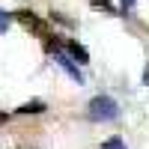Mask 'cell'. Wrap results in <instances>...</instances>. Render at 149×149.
Instances as JSON below:
<instances>
[{
  "instance_id": "9",
  "label": "cell",
  "mask_w": 149,
  "mask_h": 149,
  "mask_svg": "<svg viewBox=\"0 0 149 149\" xmlns=\"http://www.w3.org/2000/svg\"><path fill=\"white\" fill-rule=\"evenodd\" d=\"M143 84H146V86H149V66H146V69H143Z\"/></svg>"
},
{
  "instance_id": "5",
  "label": "cell",
  "mask_w": 149,
  "mask_h": 149,
  "mask_svg": "<svg viewBox=\"0 0 149 149\" xmlns=\"http://www.w3.org/2000/svg\"><path fill=\"white\" fill-rule=\"evenodd\" d=\"M18 110H21V113H42V110H45V102H39V98H33V102L21 104Z\"/></svg>"
},
{
  "instance_id": "2",
  "label": "cell",
  "mask_w": 149,
  "mask_h": 149,
  "mask_svg": "<svg viewBox=\"0 0 149 149\" xmlns=\"http://www.w3.org/2000/svg\"><path fill=\"white\" fill-rule=\"evenodd\" d=\"M54 60H57V63H60V66H63V69H66V72L72 74V81H74V84H84V74H81V69L74 66V60H72V57H69L66 51L54 48Z\"/></svg>"
},
{
  "instance_id": "10",
  "label": "cell",
  "mask_w": 149,
  "mask_h": 149,
  "mask_svg": "<svg viewBox=\"0 0 149 149\" xmlns=\"http://www.w3.org/2000/svg\"><path fill=\"white\" fill-rule=\"evenodd\" d=\"M131 3H134V0H122V12H125V9H131Z\"/></svg>"
},
{
  "instance_id": "6",
  "label": "cell",
  "mask_w": 149,
  "mask_h": 149,
  "mask_svg": "<svg viewBox=\"0 0 149 149\" xmlns=\"http://www.w3.org/2000/svg\"><path fill=\"white\" fill-rule=\"evenodd\" d=\"M9 24H12V12H6V9H0V36H3V33L9 30Z\"/></svg>"
},
{
  "instance_id": "1",
  "label": "cell",
  "mask_w": 149,
  "mask_h": 149,
  "mask_svg": "<svg viewBox=\"0 0 149 149\" xmlns=\"http://www.w3.org/2000/svg\"><path fill=\"white\" fill-rule=\"evenodd\" d=\"M116 116H119V107H116V102L110 95H95L90 102V119L93 122H110Z\"/></svg>"
},
{
  "instance_id": "8",
  "label": "cell",
  "mask_w": 149,
  "mask_h": 149,
  "mask_svg": "<svg viewBox=\"0 0 149 149\" xmlns=\"http://www.w3.org/2000/svg\"><path fill=\"white\" fill-rule=\"evenodd\" d=\"M93 6H102V9H110V3H107V0H93Z\"/></svg>"
},
{
  "instance_id": "3",
  "label": "cell",
  "mask_w": 149,
  "mask_h": 149,
  "mask_svg": "<svg viewBox=\"0 0 149 149\" xmlns=\"http://www.w3.org/2000/svg\"><path fill=\"white\" fill-rule=\"evenodd\" d=\"M66 54H69L72 60H78L81 66H84V63H90V54H86V48L78 45V42H69V45H66Z\"/></svg>"
},
{
  "instance_id": "7",
  "label": "cell",
  "mask_w": 149,
  "mask_h": 149,
  "mask_svg": "<svg viewBox=\"0 0 149 149\" xmlns=\"http://www.w3.org/2000/svg\"><path fill=\"white\" fill-rule=\"evenodd\" d=\"M102 149H125V140L122 137H110V140L102 143Z\"/></svg>"
},
{
  "instance_id": "11",
  "label": "cell",
  "mask_w": 149,
  "mask_h": 149,
  "mask_svg": "<svg viewBox=\"0 0 149 149\" xmlns=\"http://www.w3.org/2000/svg\"><path fill=\"white\" fill-rule=\"evenodd\" d=\"M3 119H6V116H3V113H0V122H3Z\"/></svg>"
},
{
  "instance_id": "4",
  "label": "cell",
  "mask_w": 149,
  "mask_h": 149,
  "mask_svg": "<svg viewBox=\"0 0 149 149\" xmlns=\"http://www.w3.org/2000/svg\"><path fill=\"white\" fill-rule=\"evenodd\" d=\"M18 21L24 24V27H33V30H42V21L33 15V12H27V9H21L18 12Z\"/></svg>"
}]
</instances>
